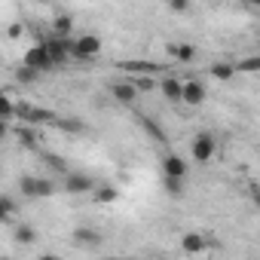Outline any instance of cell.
Listing matches in <instances>:
<instances>
[{
  "mask_svg": "<svg viewBox=\"0 0 260 260\" xmlns=\"http://www.w3.org/2000/svg\"><path fill=\"white\" fill-rule=\"evenodd\" d=\"M162 172H166V178H169V181H181V178L187 175V162H184L181 156L169 153V156L162 159Z\"/></svg>",
  "mask_w": 260,
  "mask_h": 260,
  "instance_id": "obj_5",
  "label": "cell"
},
{
  "mask_svg": "<svg viewBox=\"0 0 260 260\" xmlns=\"http://www.w3.org/2000/svg\"><path fill=\"white\" fill-rule=\"evenodd\" d=\"M113 98H119L122 104H128V101L138 98V89H135L132 83H116V86H113Z\"/></svg>",
  "mask_w": 260,
  "mask_h": 260,
  "instance_id": "obj_10",
  "label": "cell"
},
{
  "mask_svg": "<svg viewBox=\"0 0 260 260\" xmlns=\"http://www.w3.org/2000/svg\"><path fill=\"white\" fill-rule=\"evenodd\" d=\"M37 260H58L55 254H43V257H37Z\"/></svg>",
  "mask_w": 260,
  "mask_h": 260,
  "instance_id": "obj_29",
  "label": "cell"
},
{
  "mask_svg": "<svg viewBox=\"0 0 260 260\" xmlns=\"http://www.w3.org/2000/svg\"><path fill=\"white\" fill-rule=\"evenodd\" d=\"M13 211H16L13 199H10V196H4V199H0V220H4V223H13Z\"/></svg>",
  "mask_w": 260,
  "mask_h": 260,
  "instance_id": "obj_15",
  "label": "cell"
},
{
  "mask_svg": "<svg viewBox=\"0 0 260 260\" xmlns=\"http://www.w3.org/2000/svg\"><path fill=\"white\" fill-rule=\"evenodd\" d=\"M0 260H13V257H0Z\"/></svg>",
  "mask_w": 260,
  "mask_h": 260,
  "instance_id": "obj_30",
  "label": "cell"
},
{
  "mask_svg": "<svg viewBox=\"0 0 260 260\" xmlns=\"http://www.w3.org/2000/svg\"><path fill=\"white\" fill-rule=\"evenodd\" d=\"M74 242H80V245H101V233H95V230H74Z\"/></svg>",
  "mask_w": 260,
  "mask_h": 260,
  "instance_id": "obj_13",
  "label": "cell"
},
{
  "mask_svg": "<svg viewBox=\"0 0 260 260\" xmlns=\"http://www.w3.org/2000/svg\"><path fill=\"white\" fill-rule=\"evenodd\" d=\"M61 128L64 132H83V122L80 119H61Z\"/></svg>",
  "mask_w": 260,
  "mask_h": 260,
  "instance_id": "obj_24",
  "label": "cell"
},
{
  "mask_svg": "<svg viewBox=\"0 0 260 260\" xmlns=\"http://www.w3.org/2000/svg\"><path fill=\"white\" fill-rule=\"evenodd\" d=\"M169 55H175L178 61H193V58H196V46H190V43H175V46H169Z\"/></svg>",
  "mask_w": 260,
  "mask_h": 260,
  "instance_id": "obj_11",
  "label": "cell"
},
{
  "mask_svg": "<svg viewBox=\"0 0 260 260\" xmlns=\"http://www.w3.org/2000/svg\"><path fill=\"white\" fill-rule=\"evenodd\" d=\"M16 242L31 245V242H34V230H31V226H19V230H16Z\"/></svg>",
  "mask_w": 260,
  "mask_h": 260,
  "instance_id": "obj_20",
  "label": "cell"
},
{
  "mask_svg": "<svg viewBox=\"0 0 260 260\" xmlns=\"http://www.w3.org/2000/svg\"><path fill=\"white\" fill-rule=\"evenodd\" d=\"M132 86H135L138 92H150V89H153V80H150V77H141V80H135Z\"/></svg>",
  "mask_w": 260,
  "mask_h": 260,
  "instance_id": "obj_25",
  "label": "cell"
},
{
  "mask_svg": "<svg viewBox=\"0 0 260 260\" xmlns=\"http://www.w3.org/2000/svg\"><path fill=\"white\" fill-rule=\"evenodd\" d=\"M116 190L113 187H95V202H113Z\"/></svg>",
  "mask_w": 260,
  "mask_h": 260,
  "instance_id": "obj_18",
  "label": "cell"
},
{
  "mask_svg": "<svg viewBox=\"0 0 260 260\" xmlns=\"http://www.w3.org/2000/svg\"><path fill=\"white\" fill-rule=\"evenodd\" d=\"M233 71H236L233 64H211V77H214V80H230Z\"/></svg>",
  "mask_w": 260,
  "mask_h": 260,
  "instance_id": "obj_17",
  "label": "cell"
},
{
  "mask_svg": "<svg viewBox=\"0 0 260 260\" xmlns=\"http://www.w3.org/2000/svg\"><path fill=\"white\" fill-rule=\"evenodd\" d=\"M13 116H16V104H13V98L7 95V98H4V119L13 122Z\"/></svg>",
  "mask_w": 260,
  "mask_h": 260,
  "instance_id": "obj_22",
  "label": "cell"
},
{
  "mask_svg": "<svg viewBox=\"0 0 260 260\" xmlns=\"http://www.w3.org/2000/svg\"><path fill=\"white\" fill-rule=\"evenodd\" d=\"M181 248H184L187 254H199V251H205V239H202L199 233H187V236L181 239Z\"/></svg>",
  "mask_w": 260,
  "mask_h": 260,
  "instance_id": "obj_9",
  "label": "cell"
},
{
  "mask_svg": "<svg viewBox=\"0 0 260 260\" xmlns=\"http://www.w3.org/2000/svg\"><path fill=\"white\" fill-rule=\"evenodd\" d=\"M19 141H22L25 147H37V138H34L31 128H22V132H19Z\"/></svg>",
  "mask_w": 260,
  "mask_h": 260,
  "instance_id": "obj_21",
  "label": "cell"
},
{
  "mask_svg": "<svg viewBox=\"0 0 260 260\" xmlns=\"http://www.w3.org/2000/svg\"><path fill=\"white\" fill-rule=\"evenodd\" d=\"M101 52V37L98 34H83L74 40V55L77 58H95Z\"/></svg>",
  "mask_w": 260,
  "mask_h": 260,
  "instance_id": "obj_1",
  "label": "cell"
},
{
  "mask_svg": "<svg viewBox=\"0 0 260 260\" xmlns=\"http://www.w3.org/2000/svg\"><path fill=\"white\" fill-rule=\"evenodd\" d=\"M122 68H125V71H153L150 61H125Z\"/></svg>",
  "mask_w": 260,
  "mask_h": 260,
  "instance_id": "obj_23",
  "label": "cell"
},
{
  "mask_svg": "<svg viewBox=\"0 0 260 260\" xmlns=\"http://www.w3.org/2000/svg\"><path fill=\"white\" fill-rule=\"evenodd\" d=\"M172 10H175V13H184V10H187V4H184V0H175Z\"/></svg>",
  "mask_w": 260,
  "mask_h": 260,
  "instance_id": "obj_28",
  "label": "cell"
},
{
  "mask_svg": "<svg viewBox=\"0 0 260 260\" xmlns=\"http://www.w3.org/2000/svg\"><path fill=\"white\" fill-rule=\"evenodd\" d=\"M46 49H49L52 61H64L68 55H74V40H64V37H49V40H46Z\"/></svg>",
  "mask_w": 260,
  "mask_h": 260,
  "instance_id": "obj_4",
  "label": "cell"
},
{
  "mask_svg": "<svg viewBox=\"0 0 260 260\" xmlns=\"http://www.w3.org/2000/svg\"><path fill=\"white\" fill-rule=\"evenodd\" d=\"M159 89H162V95H166V98H172V101H184V83H181V80L166 77V80L159 83Z\"/></svg>",
  "mask_w": 260,
  "mask_h": 260,
  "instance_id": "obj_6",
  "label": "cell"
},
{
  "mask_svg": "<svg viewBox=\"0 0 260 260\" xmlns=\"http://www.w3.org/2000/svg\"><path fill=\"white\" fill-rule=\"evenodd\" d=\"M49 64H52V55H49L46 43H37V46H31V49L25 52V68H31V71H46Z\"/></svg>",
  "mask_w": 260,
  "mask_h": 260,
  "instance_id": "obj_2",
  "label": "cell"
},
{
  "mask_svg": "<svg viewBox=\"0 0 260 260\" xmlns=\"http://www.w3.org/2000/svg\"><path fill=\"white\" fill-rule=\"evenodd\" d=\"M107 260H113V257H107Z\"/></svg>",
  "mask_w": 260,
  "mask_h": 260,
  "instance_id": "obj_31",
  "label": "cell"
},
{
  "mask_svg": "<svg viewBox=\"0 0 260 260\" xmlns=\"http://www.w3.org/2000/svg\"><path fill=\"white\" fill-rule=\"evenodd\" d=\"M184 101L187 104H202L205 101V86L196 83V80H187L184 83Z\"/></svg>",
  "mask_w": 260,
  "mask_h": 260,
  "instance_id": "obj_7",
  "label": "cell"
},
{
  "mask_svg": "<svg viewBox=\"0 0 260 260\" xmlns=\"http://www.w3.org/2000/svg\"><path fill=\"white\" fill-rule=\"evenodd\" d=\"M190 150H193V159H196V162H208V159L214 156V138H211V135H196Z\"/></svg>",
  "mask_w": 260,
  "mask_h": 260,
  "instance_id": "obj_3",
  "label": "cell"
},
{
  "mask_svg": "<svg viewBox=\"0 0 260 260\" xmlns=\"http://www.w3.org/2000/svg\"><path fill=\"white\" fill-rule=\"evenodd\" d=\"M19 187H22V193H25V196L40 199V178H22V181H19Z\"/></svg>",
  "mask_w": 260,
  "mask_h": 260,
  "instance_id": "obj_14",
  "label": "cell"
},
{
  "mask_svg": "<svg viewBox=\"0 0 260 260\" xmlns=\"http://www.w3.org/2000/svg\"><path fill=\"white\" fill-rule=\"evenodd\" d=\"M52 31H55V37H64V40H68V34L74 31V19H71V16H64V13H61V16H55Z\"/></svg>",
  "mask_w": 260,
  "mask_h": 260,
  "instance_id": "obj_12",
  "label": "cell"
},
{
  "mask_svg": "<svg viewBox=\"0 0 260 260\" xmlns=\"http://www.w3.org/2000/svg\"><path fill=\"white\" fill-rule=\"evenodd\" d=\"M166 187H169V190H172V193H175V196H178V193H181V181H169V178H166Z\"/></svg>",
  "mask_w": 260,
  "mask_h": 260,
  "instance_id": "obj_27",
  "label": "cell"
},
{
  "mask_svg": "<svg viewBox=\"0 0 260 260\" xmlns=\"http://www.w3.org/2000/svg\"><path fill=\"white\" fill-rule=\"evenodd\" d=\"M141 125L147 128V132L156 138V141H166V132H162V128L156 125V119H150V116H141Z\"/></svg>",
  "mask_w": 260,
  "mask_h": 260,
  "instance_id": "obj_16",
  "label": "cell"
},
{
  "mask_svg": "<svg viewBox=\"0 0 260 260\" xmlns=\"http://www.w3.org/2000/svg\"><path fill=\"white\" fill-rule=\"evenodd\" d=\"M239 71H245V74L260 71V55H254V58H242V61H239Z\"/></svg>",
  "mask_w": 260,
  "mask_h": 260,
  "instance_id": "obj_19",
  "label": "cell"
},
{
  "mask_svg": "<svg viewBox=\"0 0 260 260\" xmlns=\"http://www.w3.org/2000/svg\"><path fill=\"white\" fill-rule=\"evenodd\" d=\"M64 187H68V193H89V190H95L92 178H86V175H68Z\"/></svg>",
  "mask_w": 260,
  "mask_h": 260,
  "instance_id": "obj_8",
  "label": "cell"
},
{
  "mask_svg": "<svg viewBox=\"0 0 260 260\" xmlns=\"http://www.w3.org/2000/svg\"><path fill=\"white\" fill-rule=\"evenodd\" d=\"M34 74H37V71H31V68H25V64H22V71H19V80H22V83H31V80H34Z\"/></svg>",
  "mask_w": 260,
  "mask_h": 260,
  "instance_id": "obj_26",
  "label": "cell"
}]
</instances>
